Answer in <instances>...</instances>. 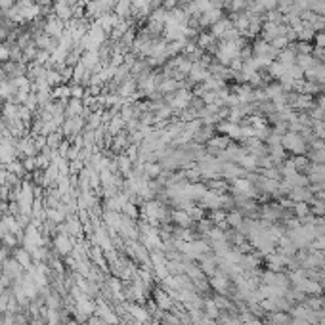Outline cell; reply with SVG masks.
<instances>
[{"mask_svg": "<svg viewBox=\"0 0 325 325\" xmlns=\"http://www.w3.org/2000/svg\"><path fill=\"white\" fill-rule=\"evenodd\" d=\"M159 306H162V308H168V306H170V300H168V296H166V295H159Z\"/></svg>", "mask_w": 325, "mask_h": 325, "instance_id": "cell-1", "label": "cell"}, {"mask_svg": "<svg viewBox=\"0 0 325 325\" xmlns=\"http://www.w3.org/2000/svg\"><path fill=\"white\" fill-rule=\"evenodd\" d=\"M17 260H19V262H21V264H27V262H29V256H27V252H17Z\"/></svg>", "mask_w": 325, "mask_h": 325, "instance_id": "cell-2", "label": "cell"}]
</instances>
